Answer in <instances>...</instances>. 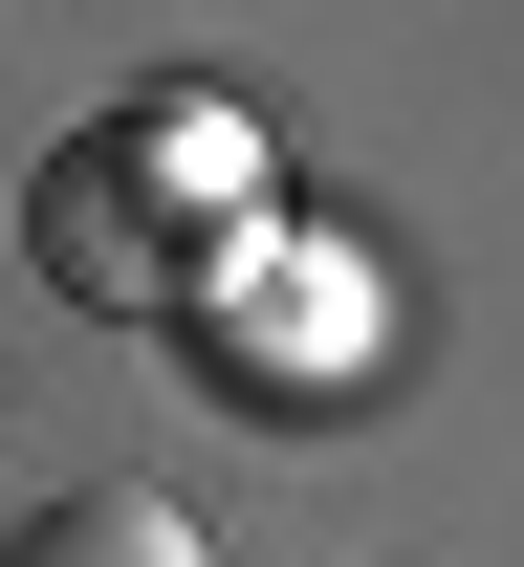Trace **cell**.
Returning a JSON list of instances; mask_svg holds the SVG:
<instances>
[{"label": "cell", "instance_id": "cell-1", "mask_svg": "<svg viewBox=\"0 0 524 567\" xmlns=\"http://www.w3.org/2000/svg\"><path fill=\"white\" fill-rule=\"evenodd\" d=\"M240 240V132L219 110H88L22 197V262L66 306H175V284Z\"/></svg>", "mask_w": 524, "mask_h": 567}, {"label": "cell", "instance_id": "cell-2", "mask_svg": "<svg viewBox=\"0 0 524 567\" xmlns=\"http://www.w3.org/2000/svg\"><path fill=\"white\" fill-rule=\"evenodd\" d=\"M0 567H219V546H197L175 502H132V481H88V502H44V524H22Z\"/></svg>", "mask_w": 524, "mask_h": 567}]
</instances>
